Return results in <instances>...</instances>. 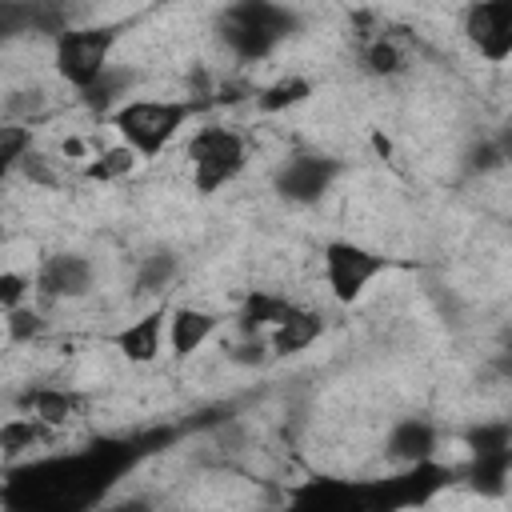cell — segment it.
Here are the masks:
<instances>
[{
	"mask_svg": "<svg viewBox=\"0 0 512 512\" xmlns=\"http://www.w3.org/2000/svg\"><path fill=\"white\" fill-rule=\"evenodd\" d=\"M196 112L200 104L184 96H128L108 112V124L116 140H124L140 160H152L188 132Z\"/></svg>",
	"mask_w": 512,
	"mask_h": 512,
	"instance_id": "1",
	"label": "cell"
},
{
	"mask_svg": "<svg viewBox=\"0 0 512 512\" xmlns=\"http://www.w3.org/2000/svg\"><path fill=\"white\" fill-rule=\"evenodd\" d=\"M300 28L296 12L280 0H232L220 16V44L240 64H260L288 44Z\"/></svg>",
	"mask_w": 512,
	"mask_h": 512,
	"instance_id": "2",
	"label": "cell"
},
{
	"mask_svg": "<svg viewBox=\"0 0 512 512\" xmlns=\"http://www.w3.org/2000/svg\"><path fill=\"white\" fill-rule=\"evenodd\" d=\"M188 156V180L200 196H216L220 188L236 184L240 172L248 168V140L244 132L228 124H204L188 136L184 144Z\"/></svg>",
	"mask_w": 512,
	"mask_h": 512,
	"instance_id": "3",
	"label": "cell"
},
{
	"mask_svg": "<svg viewBox=\"0 0 512 512\" xmlns=\"http://www.w3.org/2000/svg\"><path fill=\"white\" fill-rule=\"evenodd\" d=\"M116 44H120L116 24H68L52 36V68L72 92H84L112 68Z\"/></svg>",
	"mask_w": 512,
	"mask_h": 512,
	"instance_id": "4",
	"label": "cell"
},
{
	"mask_svg": "<svg viewBox=\"0 0 512 512\" xmlns=\"http://www.w3.org/2000/svg\"><path fill=\"white\" fill-rule=\"evenodd\" d=\"M392 260L376 248H364L356 240H328L320 248V276L336 304H356L376 276H384Z\"/></svg>",
	"mask_w": 512,
	"mask_h": 512,
	"instance_id": "5",
	"label": "cell"
},
{
	"mask_svg": "<svg viewBox=\"0 0 512 512\" xmlns=\"http://www.w3.org/2000/svg\"><path fill=\"white\" fill-rule=\"evenodd\" d=\"M344 164L336 156H324V152H292L280 160L276 176H272V188L280 192V200L296 204V208H312L320 204L332 184L340 180Z\"/></svg>",
	"mask_w": 512,
	"mask_h": 512,
	"instance_id": "6",
	"label": "cell"
},
{
	"mask_svg": "<svg viewBox=\"0 0 512 512\" xmlns=\"http://www.w3.org/2000/svg\"><path fill=\"white\" fill-rule=\"evenodd\" d=\"M96 288V264L84 252H52L32 272V300L36 304H68L84 300Z\"/></svg>",
	"mask_w": 512,
	"mask_h": 512,
	"instance_id": "7",
	"label": "cell"
},
{
	"mask_svg": "<svg viewBox=\"0 0 512 512\" xmlns=\"http://www.w3.org/2000/svg\"><path fill=\"white\" fill-rule=\"evenodd\" d=\"M460 32L480 52V60L504 64L512 56V0H468Z\"/></svg>",
	"mask_w": 512,
	"mask_h": 512,
	"instance_id": "8",
	"label": "cell"
},
{
	"mask_svg": "<svg viewBox=\"0 0 512 512\" xmlns=\"http://www.w3.org/2000/svg\"><path fill=\"white\" fill-rule=\"evenodd\" d=\"M220 316L200 308V304H176L168 308V324H164V352L172 360H192L216 332H220Z\"/></svg>",
	"mask_w": 512,
	"mask_h": 512,
	"instance_id": "9",
	"label": "cell"
},
{
	"mask_svg": "<svg viewBox=\"0 0 512 512\" xmlns=\"http://www.w3.org/2000/svg\"><path fill=\"white\" fill-rule=\"evenodd\" d=\"M328 332V320H324V312L320 308H308V304H288V312L264 332V340H268V352H272V360H288V356H300V352H308L320 336Z\"/></svg>",
	"mask_w": 512,
	"mask_h": 512,
	"instance_id": "10",
	"label": "cell"
},
{
	"mask_svg": "<svg viewBox=\"0 0 512 512\" xmlns=\"http://www.w3.org/2000/svg\"><path fill=\"white\" fill-rule=\"evenodd\" d=\"M440 452V428L428 416H400L384 436V460L400 468H420Z\"/></svg>",
	"mask_w": 512,
	"mask_h": 512,
	"instance_id": "11",
	"label": "cell"
},
{
	"mask_svg": "<svg viewBox=\"0 0 512 512\" xmlns=\"http://www.w3.org/2000/svg\"><path fill=\"white\" fill-rule=\"evenodd\" d=\"M164 324H168V304H152L136 320L112 332V348L128 364H156L164 356Z\"/></svg>",
	"mask_w": 512,
	"mask_h": 512,
	"instance_id": "12",
	"label": "cell"
},
{
	"mask_svg": "<svg viewBox=\"0 0 512 512\" xmlns=\"http://www.w3.org/2000/svg\"><path fill=\"white\" fill-rule=\"evenodd\" d=\"M84 392L68 388V384H28L20 396H16V412H28L36 420H44L48 428H68L80 412H84Z\"/></svg>",
	"mask_w": 512,
	"mask_h": 512,
	"instance_id": "13",
	"label": "cell"
},
{
	"mask_svg": "<svg viewBox=\"0 0 512 512\" xmlns=\"http://www.w3.org/2000/svg\"><path fill=\"white\" fill-rule=\"evenodd\" d=\"M184 272V260L176 248H152L136 260V272H132V296L136 300H160Z\"/></svg>",
	"mask_w": 512,
	"mask_h": 512,
	"instance_id": "14",
	"label": "cell"
},
{
	"mask_svg": "<svg viewBox=\"0 0 512 512\" xmlns=\"http://www.w3.org/2000/svg\"><path fill=\"white\" fill-rule=\"evenodd\" d=\"M52 440H56V428H48L44 420H36L28 412H16V416L0 420V460H8V464L40 452Z\"/></svg>",
	"mask_w": 512,
	"mask_h": 512,
	"instance_id": "15",
	"label": "cell"
},
{
	"mask_svg": "<svg viewBox=\"0 0 512 512\" xmlns=\"http://www.w3.org/2000/svg\"><path fill=\"white\" fill-rule=\"evenodd\" d=\"M288 296L284 292H268V288H248L240 308H236V332L240 336H264L284 312H288Z\"/></svg>",
	"mask_w": 512,
	"mask_h": 512,
	"instance_id": "16",
	"label": "cell"
},
{
	"mask_svg": "<svg viewBox=\"0 0 512 512\" xmlns=\"http://www.w3.org/2000/svg\"><path fill=\"white\" fill-rule=\"evenodd\" d=\"M308 96H312V80L300 76V72H284V76H276L272 84L256 88V92H252V104H256L260 116H280V112L300 108Z\"/></svg>",
	"mask_w": 512,
	"mask_h": 512,
	"instance_id": "17",
	"label": "cell"
},
{
	"mask_svg": "<svg viewBox=\"0 0 512 512\" xmlns=\"http://www.w3.org/2000/svg\"><path fill=\"white\" fill-rule=\"evenodd\" d=\"M136 164H140V156L124 144V140H116V144H108V148H100V152H92V156H84V180H96V184H116V180H124V176H132L136 172Z\"/></svg>",
	"mask_w": 512,
	"mask_h": 512,
	"instance_id": "18",
	"label": "cell"
},
{
	"mask_svg": "<svg viewBox=\"0 0 512 512\" xmlns=\"http://www.w3.org/2000/svg\"><path fill=\"white\" fill-rule=\"evenodd\" d=\"M0 320H4V336H8V344H16V348H32V344H40V340L48 336L44 304H32V300H28V304L4 312Z\"/></svg>",
	"mask_w": 512,
	"mask_h": 512,
	"instance_id": "19",
	"label": "cell"
},
{
	"mask_svg": "<svg viewBox=\"0 0 512 512\" xmlns=\"http://www.w3.org/2000/svg\"><path fill=\"white\" fill-rule=\"evenodd\" d=\"M360 68L368 76H376V80H392V76H400L408 68V56H404V48L392 36H372L360 48Z\"/></svg>",
	"mask_w": 512,
	"mask_h": 512,
	"instance_id": "20",
	"label": "cell"
},
{
	"mask_svg": "<svg viewBox=\"0 0 512 512\" xmlns=\"http://www.w3.org/2000/svg\"><path fill=\"white\" fill-rule=\"evenodd\" d=\"M32 148H36L32 124L0 116V184H4L12 172H20V160H24Z\"/></svg>",
	"mask_w": 512,
	"mask_h": 512,
	"instance_id": "21",
	"label": "cell"
},
{
	"mask_svg": "<svg viewBox=\"0 0 512 512\" xmlns=\"http://www.w3.org/2000/svg\"><path fill=\"white\" fill-rule=\"evenodd\" d=\"M76 96H80V104H84V108H92V112H104V116H108L116 104H124V100H128V76L108 68L96 84H88V88H84V92H76Z\"/></svg>",
	"mask_w": 512,
	"mask_h": 512,
	"instance_id": "22",
	"label": "cell"
},
{
	"mask_svg": "<svg viewBox=\"0 0 512 512\" xmlns=\"http://www.w3.org/2000/svg\"><path fill=\"white\" fill-rule=\"evenodd\" d=\"M504 160H508V152H504V144H500V140H492V136H480V140L464 152V168H468L472 176L500 172V168H504Z\"/></svg>",
	"mask_w": 512,
	"mask_h": 512,
	"instance_id": "23",
	"label": "cell"
},
{
	"mask_svg": "<svg viewBox=\"0 0 512 512\" xmlns=\"http://www.w3.org/2000/svg\"><path fill=\"white\" fill-rule=\"evenodd\" d=\"M32 300V276L20 268H0V316Z\"/></svg>",
	"mask_w": 512,
	"mask_h": 512,
	"instance_id": "24",
	"label": "cell"
},
{
	"mask_svg": "<svg viewBox=\"0 0 512 512\" xmlns=\"http://www.w3.org/2000/svg\"><path fill=\"white\" fill-rule=\"evenodd\" d=\"M24 28H32L28 4H24V0H0V48H4L8 40H16Z\"/></svg>",
	"mask_w": 512,
	"mask_h": 512,
	"instance_id": "25",
	"label": "cell"
},
{
	"mask_svg": "<svg viewBox=\"0 0 512 512\" xmlns=\"http://www.w3.org/2000/svg\"><path fill=\"white\" fill-rule=\"evenodd\" d=\"M228 360L240 364V368H260V364L272 360V352H268V340L264 336H240L236 348L228 352Z\"/></svg>",
	"mask_w": 512,
	"mask_h": 512,
	"instance_id": "26",
	"label": "cell"
},
{
	"mask_svg": "<svg viewBox=\"0 0 512 512\" xmlns=\"http://www.w3.org/2000/svg\"><path fill=\"white\" fill-rule=\"evenodd\" d=\"M20 172L32 180V184H40V188H52V184H60V176H56V168H52V156H44V152H28L24 160H20Z\"/></svg>",
	"mask_w": 512,
	"mask_h": 512,
	"instance_id": "27",
	"label": "cell"
}]
</instances>
